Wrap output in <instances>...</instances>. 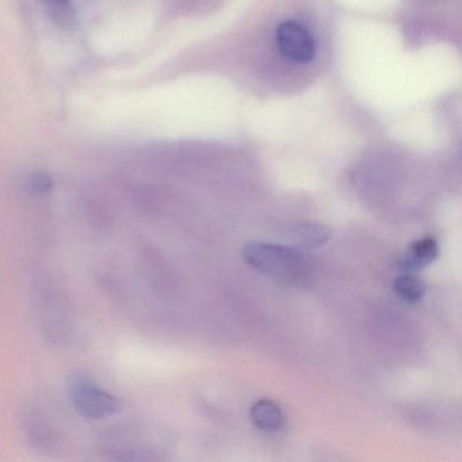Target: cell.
<instances>
[{
  "label": "cell",
  "instance_id": "4",
  "mask_svg": "<svg viewBox=\"0 0 462 462\" xmlns=\"http://www.w3.org/2000/svg\"><path fill=\"white\" fill-rule=\"evenodd\" d=\"M438 243L432 237L416 240L400 259V267L405 273H415L426 269L438 258Z\"/></svg>",
  "mask_w": 462,
  "mask_h": 462
},
{
  "label": "cell",
  "instance_id": "1",
  "mask_svg": "<svg viewBox=\"0 0 462 462\" xmlns=\"http://www.w3.org/2000/svg\"><path fill=\"white\" fill-rule=\"evenodd\" d=\"M242 254L251 267L288 285H302L310 278V264L294 248L250 242L245 245Z\"/></svg>",
  "mask_w": 462,
  "mask_h": 462
},
{
  "label": "cell",
  "instance_id": "9",
  "mask_svg": "<svg viewBox=\"0 0 462 462\" xmlns=\"http://www.w3.org/2000/svg\"><path fill=\"white\" fill-rule=\"evenodd\" d=\"M28 186L34 194H47L53 189L52 178L47 172H34L29 178Z\"/></svg>",
  "mask_w": 462,
  "mask_h": 462
},
{
  "label": "cell",
  "instance_id": "7",
  "mask_svg": "<svg viewBox=\"0 0 462 462\" xmlns=\"http://www.w3.org/2000/svg\"><path fill=\"white\" fill-rule=\"evenodd\" d=\"M48 14L56 25L71 28L75 23V9L72 0H44Z\"/></svg>",
  "mask_w": 462,
  "mask_h": 462
},
{
  "label": "cell",
  "instance_id": "8",
  "mask_svg": "<svg viewBox=\"0 0 462 462\" xmlns=\"http://www.w3.org/2000/svg\"><path fill=\"white\" fill-rule=\"evenodd\" d=\"M296 242L304 245V247H320L328 240L329 232L323 226L316 224H300L294 231Z\"/></svg>",
  "mask_w": 462,
  "mask_h": 462
},
{
  "label": "cell",
  "instance_id": "6",
  "mask_svg": "<svg viewBox=\"0 0 462 462\" xmlns=\"http://www.w3.org/2000/svg\"><path fill=\"white\" fill-rule=\"evenodd\" d=\"M394 293L402 301L408 302V304H418L421 301L424 294H426V285L420 278L413 275L412 273H407V274L400 275L396 280L393 281Z\"/></svg>",
  "mask_w": 462,
  "mask_h": 462
},
{
  "label": "cell",
  "instance_id": "5",
  "mask_svg": "<svg viewBox=\"0 0 462 462\" xmlns=\"http://www.w3.org/2000/svg\"><path fill=\"white\" fill-rule=\"evenodd\" d=\"M251 420L254 426L262 431L275 432L281 430L285 421L282 410L280 405L272 400L262 399L254 402L250 411Z\"/></svg>",
  "mask_w": 462,
  "mask_h": 462
},
{
  "label": "cell",
  "instance_id": "2",
  "mask_svg": "<svg viewBox=\"0 0 462 462\" xmlns=\"http://www.w3.org/2000/svg\"><path fill=\"white\" fill-rule=\"evenodd\" d=\"M69 394L77 412L91 420L110 418L121 410L117 396L86 374H75L69 380Z\"/></svg>",
  "mask_w": 462,
  "mask_h": 462
},
{
  "label": "cell",
  "instance_id": "3",
  "mask_svg": "<svg viewBox=\"0 0 462 462\" xmlns=\"http://www.w3.org/2000/svg\"><path fill=\"white\" fill-rule=\"evenodd\" d=\"M275 40L281 53L289 60L305 64L315 58L316 47L312 34L296 21H285L281 23Z\"/></svg>",
  "mask_w": 462,
  "mask_h": 462
}]
</instances>
